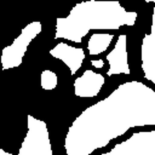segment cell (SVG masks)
<instances>
[{
	"label": "cell",
	"mask_w": 155,
	"mask_h": 155,
	"mask_svg": "<svg viewBox=\"0 0 155 155\" xmlns=\"http://www.w3.org/2000/svg\"><path fill=\"white\" fill-rule=\"evenodd\" d=\"M41 30H42L41 22L33 21L22 29V33L15 39V41L11 45L2 48L1 57H0L2 70H7L22 64L28 45L33 41V39L38 34L41 33Z\"/></svg>",
	"instance_id": "cell-1"
},
{
	"label": "cell",
	"mask_w": 155,
	"mask_h": 155,
	"mask_svg": "<svg viewBox=\"0 0 155 155\" xmlns=\"http://www.w3.org/2000/svg\"><path fill=\"white\" fill-rule=\"evenodd\" d=\"M126 39L125 34L119 35L117 41L114 48L107 54V61L109 62V69L107 71L108 76L116 75V74H130L128 59H127V50H126Z\"/></svg>",
	"instance_id": "cell-2"
},
{
	"label": "cell",
	"mask_w": 155,
	"mask_h": 155,
	"mask_svg": "<svg viewBox=\"0 0 155 155\" xmlns=\"http://www.w3.org/2000/svg\"><path fill=\"white\" fill-rule=\"evenodd\" d=\"M104 81L102 74L88 69L74 81V92L79 97H94L101 92Z\"/></svg>",
	"instance_id": "cell-3"
},
{
	"label": "cell",
	"mask_w": 155,
	"mask_h": 155,
	"mask_svg": "<svg viewBox=\"0 0 155 155\" xmlns=\"http://www.w3.org/2000/svg\"><path fill=\"white\" fill-rule=\"evenodd\" d=\"M48 53L54 58L63 61L69 67L71 75H74L81 68L82 62L85 59V51L82 48L73 47L64 42L57 44L52 50H50Z\"/></svg>",
	"instance_id": "cell-4"
},
{
	"label": "cell",
	"mask_w": 155,
	"mask_h": 155,
	"mask_svg": "<svg viewBox=\"0 0 155 155\" xmlns=\"http://www.w3.org/2000/svg\"><path fill=\"white\" fill-rule=\"evenodd\" d=\"M142 69L145 78L154 82V28L150 25L149 34H145L142 41Z\"/></svg>",
	"instance_id": "cell-5"
},
{
	"label": "cell",
	"mask_w": 155,
	"mask_h": 155,
	"mask_svg": "<svg viewBox=\"0 0 155 155\" xmlns=\"http://www.w3.org/2000/svg\"><path fill=\"white\" fill-rule=\"evenodd\" d=\"M114 39V34L109 33H93L87 41V51L90 56H97L107 51Z\"/></svg>",
	"instance_id": "cell-6"
},
{
	"label": "cell",
	"mask_w": 155,
	"mask_h": 155,
	"mask_svg": "<svg viewBox=\"0 0 155 155\" xmlns=\"http://www.w3.org/2000/svg\"><path fill=\"white\" fill-rule=\"evenodd\" d=\"M40 85L44 90L46 91H52L57 87L58 85V76L54 71L52 70H48V69H45L41 71V75H40Z\"/></svg>",
	"instance_id": "cell-7"
},
{
	"label": "cell",
	"mask_w": 155,
	"mask_h": 155,
	"mask_svg": "<svg viewBox=\"0 0 155 155\" xmlns=\"http://www.w3.org/2000/svg\"><path fill=\"white\" fill-rule=\"evenodd\" d=\"M90 63H91V65H92L93 68H97V69H101V68L104 67V61H103L102 58H98V59H91Z\"/></svg>",
	"instance_id": "cell-8"
},
{
	"label": "cell",
	"mask_w": 155,
	"mask_h": 155,
	"mask_svg": "<svg viewBox=\"0 0 155 155\" xmlns=\"http://www.w3.org/2000/svg\"><path fill=\"white\" fill-rule=\"evenodd\" d=\"M144 1H147V2H154L155 0H144Z\"/></svg>",
	"instance_id": "cell-9"
}]
</instances>
